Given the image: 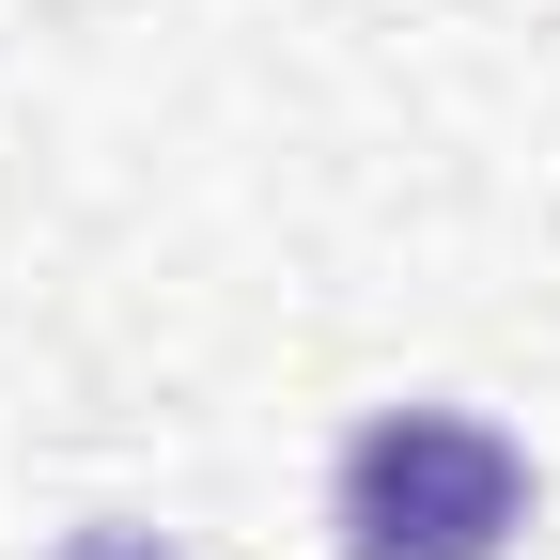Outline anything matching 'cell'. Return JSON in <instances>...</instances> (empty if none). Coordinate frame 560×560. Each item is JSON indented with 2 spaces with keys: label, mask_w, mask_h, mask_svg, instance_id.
<instances>
[{
  "label": "cell",
  "mask_w": 560,
  "mask_h": 560,
  "mask_svg": "<svg viewBox=\"0 0 560 560\" xmlns=\"http://www.w3.org/2000/svg\"><path fill=\"white\" fill-rule=\"evenodd\" d=\"M529 514H545V482L482 405H374L327 467L342 560H499Z\"/></svg>",
  "instance_id": "obj_1"
},
{
  "label": "cell",
  "mask_w": 560,
  "mask_h": 560,
  "mask_svg": "<svg viewBox=\"0 0 560 560\" xmlns=\"http://www.w3.org/2000/svg\"><path fill=\"white\" fill-rule=\"evenodd\" d=\"M62 560H172V545H156V529H79Z\"/></svg>",
  "instance_id": "obj_2"
}]
</instances>
